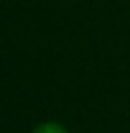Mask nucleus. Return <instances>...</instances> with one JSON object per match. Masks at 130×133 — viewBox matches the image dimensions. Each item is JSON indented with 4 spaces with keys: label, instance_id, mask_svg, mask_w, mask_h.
<instances>
[{
    "label": "nucleus",
    "instance_id": "f257e3e1",
    "mask_svg": "<svg viewBox=\"0 0 130 133\" xmlns=\"http://www.w3.org/2000/svg\"><path fill=\"white\" fill-rule=\"evenodd\" d=\"M33 133H66L61 125H56V123H44V125H38Z\"/></svg>",
    "mask_w": 130,
    "mask_h": 133
}]
</instances>
